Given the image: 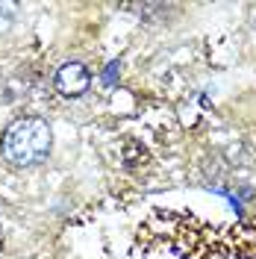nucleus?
Masks as SVG:
<instances>
[{
	"label": "nucleus",
	"mask_w": 256,
	"mask_h": 259,
	"mask_svg": "<svg viewBox=\"0 0 256 259\" xmlns=\"http://www.w3.org/2000/svg\"><path fill=\"white\" fill-rule=\"evenodd\" d=\"M50 147H53V130H50L48 118H38V115H24L12 121L0 139L3 159L15 168L41 165L50 156Z\"/></svg>",
	"instance_id": "obj_1"
},
{
	"label": "nucleus",
	"mask_w": 256,
	"mask_h": 259,
	"mask_svg": "<svg viewBox=\"0 0 256 259\" xmlns=\"http://www.w3.org/2000/svg\"><path fill=\"white\" fill-rule=\"evenodd\" d=\"M15 15H18V6H15V3H6V0H0V35L12 30Z\"/></svg>",
	"instance_id": "obj_3"
},
{
	"label": "nucleus",
	"mask_w": 256,
	"mask_h": 259,
	"mask_svg": "<svg viewBox=\"0 0 256 259\" xmlns=\"http://www.w3.org/2000/svg\"><path fill=\"white\" fill-rule=\"evenodd\" d=\"M53 89L62 97L77 100V97H82L92 89V71L82 62H62L56 68V74H53Z\"/></svg>",
	"instance_id": "obj_2"
}]
</instances>
